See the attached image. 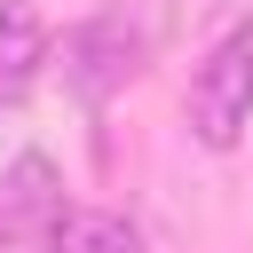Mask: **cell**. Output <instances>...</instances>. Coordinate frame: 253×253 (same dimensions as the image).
Returning <instances> with one entry per match:
<instances>
[{"mask_svg":"<svg viewBox=\"0 0 253 253\" xmlns=\"http://www.w3.org/2000/svg\"><path fill=\"white\" fill-rule=\"evenodd\" d=\"M174 32V0H103L71 40H63V79L79 103H111Z\"/></svg>","mask_w":253,"mask_h":253,"instance_id":"6da1fadb","label":"cell"},{"mask_svg":"<svg viewBox=\"0 0 253 253\" xmlns=\"http://www.w3.org/2000/svg\"><path fill=\"white\" fill-rule=\"evenodd\" d=\"M253 126V16L213 40V55L190 71V134L206 150H237Z\"/></svg>","mask_w":253,"mask_h":253,"instance_id":"7a4b0ae2","label":"cell"},{"mask_svg":"<svg viewBox=\"0 0 253 253\" xmlns=\"http://www.w3.org/2000/svg\"><path fill=\"white\" fill-rule=\"evenodd\" d=\"M71 198L47 150H16L0 166V253H71Z\"/></svg>","mask_w":253,"mask_h":253,"instance_id":"3957f363","label":"cell"},{"mask_svg":"<svg viewBox=\"0 0 253 253\" xmlns=\"http://www.w3.org/2000/svg\"><path fill=\"white\" fill-rule=\"evenodd\" d=\"M47 63V16L32 0H0V95H24Z\"/></svg>","mask_w":253,"mask_h":253,"instance_id":"277c9868","label":"cell"},{"mask_svg":"<svg viewBox=\"0 0 253 253\" xmlns=\"http://www.w3.org/2000/svg\"><path fill=\"white\" fill-rule=\"evenodd\" d=\"M71 253H150V245H142V229L126 213H79L71 221Z\"/></svg>","mask_w":253,"mask_h":253,"instance_id":"5b68a950","label":"cell"}]
</instances>
